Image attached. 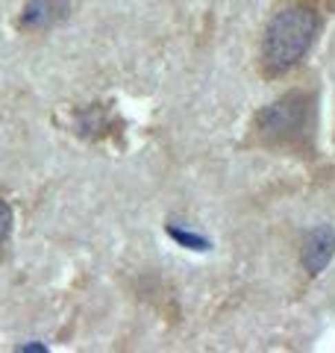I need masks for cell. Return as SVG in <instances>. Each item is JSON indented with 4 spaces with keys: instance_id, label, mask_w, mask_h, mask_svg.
<instances>
[{
    "instance_id": "6da1fadb",
    "label": "cell",
    "mask_w": 335,
    "mask_h": 353,
    "mask_svg": "<svg viewBox=\"0 0 335 353\" xmlns=\"http://www.w3.org/2000/svg\"><path fill=\"white\" fill-rule=\"evenodd\" d=\"M318 36V15L309 6H288L276 12L262 39V71L279 77L309 53Z\"/></svg>"
},
{
    "instance_id": "7a4b0ae2",
    "label": "cell",
    "mask_w": 335,
    "mask_h": 353,
    "mask_svg": "<svg viewBox=\"0 0 335 353\" xmlns=\"http://www.w3.org/2000/svg\"><path fill=\"white\" fill-rule=\"evenodd\" d=\"M315 124V101L306 92H288L256 115V136L267 148H303Z\"/></svg>"
},
{
    "instance_id": "3957f363",
    "label": "cell",
    "mask_w": 335,
    "mask_h": 353,
    "mask_svg": "<svg viewBox=\"0 0 335 353\" xmlns=\"http://www.w3.org/2000/svg\"><path fill=\"white\" fill-rule=\"evenodd\" d=\"M335 253V233L329 227H318L312 230V233L306 236L303 241V265L309 274H321L323 268L329 265Z\"/></svg>"
},
{
    "instance_id": "277c9868",
    "label": "cell",
    "mask_w": 335,
    "mask_h": 353,
    "mask_svg": "<svg viewBox=\"0 0 335 353\" xmlns=\"http://www.w3.org/2000/svg\"><path fill=\"white\" fill-rule=\"evenodd\" d=\"M68 12V0H30L24 15H21V27L24 30H48L56 21H62Z\"/></svg>"
},
{
    "instance_id": "5b68a950",
    "label": "cell",
    "mask_w": 335,
    "mask_h": 353,
    "mask_svg": "<svg viewBox=\"0 0 335 353\" xmlns=\"http://www.w3.org/2000/svg\"><path fill=\"white\" fill-rule=\"evenodd\" d=\"M9 233H12V209H9V203L0 201V245L9 239Z\"/></svg>"
},
{
    "instance_id": "8992f818",
    "label": "cell",
    "mask_w": 335,
    "mask_h": 353,
    "mask_svg": "<svg viewBox=\"0 0 335 353\" xmlns=\"http://www.w3.org/2000/svg\"><path fill=\"white\" fill-rule=\"evenodd\" d=\"M171 236L180 241V245H185V248H192V250H203L206 248V241L200 239V236H192V233H183V230H171Z\"/></svg>"
}]
</instances>
